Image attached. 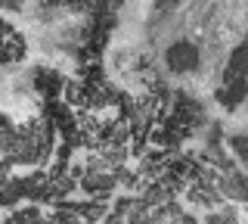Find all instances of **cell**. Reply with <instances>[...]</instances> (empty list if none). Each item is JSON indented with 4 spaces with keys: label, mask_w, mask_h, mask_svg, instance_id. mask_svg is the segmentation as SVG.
<instances>
[{
    "label": "cell",
    "mask_w": 248,
    "mask_h": 224,
    "mask_svg": "<svg viewBox=\"0 0 248 224\" xmlns=\"http://www.w3.org/2000/svg\"><path fill=\"white\" fill-rule=\"evenodd\" d=\"M223 81L220 84V90H217V100H220L227 109H236L239 103L248 97V75H223Z\"/></svg>",
    "instance_id": "6da1fadb"
},
{
    "label": "cell",
    "mask_w": 248,
    "mask_h": 224,
    "mask_svg": "<svg viewBox=\"0 0 248 224\" xmlns=\"http://www.w3.org/2000/svg\"><path fill=\"white\" fill-rule=\"evenodd\" d=\"M196 63H199V50L189 41H177L168 50V66L174 72H189V69H196Z\"/></svg>",
    "instance_id": "7a4b0ae2"
},
{
    "label": "cell",
    "mask_w": 248,
    "mask_h": 224,
    "mask_svg": "<svg viewBox=\"0 0 248 224\" xmlns=\"http://www.w3.org/2000/svg\"><path fill=\"white\" fill-rule=\"evenodd\" d=\"M59 87H62V78L56 72H50V69H41V72H37V90H41L44 97H56Z\"/></svg>",
    "instance_id": "3957f363"
},
{
    "label": "cell",
    "mask_w": 248,
    "mask_h": 224,
    "mask_svg": "<svg viewBox=\"0 0 248 224\" xmlns=\"http://www.w3.org/2000/svg\"><path fill=\"white\" fill-rule=\"evenodd\" d=\"M13 218H16V221H22V218H25V221H37L41 215H37V208H34V206H28V208H22L19 215H13Z\"/></svg>",
    "instance_id": "277c9868"
},
{
    "label": "cell",
    "mask_w": 248,
    "mask_h": 224,
    "mask_svg": "<svg viewBox=\"0 0 248 224\" xmlns=\"http://www.w3.org/2000/svg\"><path fill=\"white\" fill-rule=\"evenodd\" d=\"M170 3V0H158V6H168Z\"/></svg>",
    "instance_id": "5b68a950"
}]
</instances>
